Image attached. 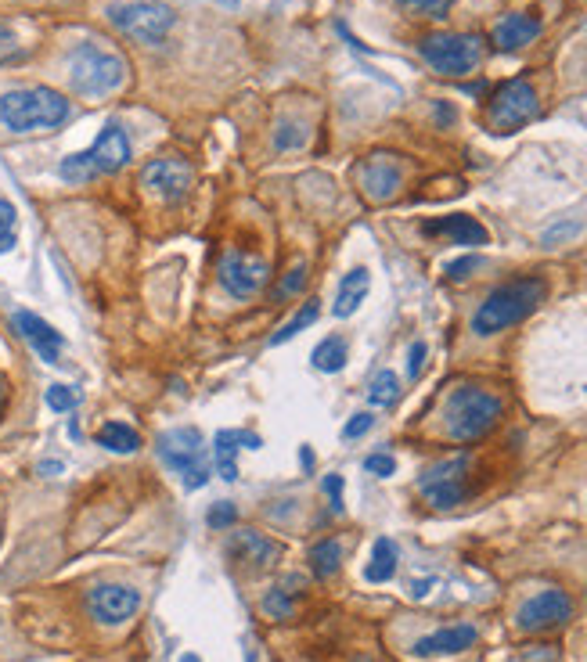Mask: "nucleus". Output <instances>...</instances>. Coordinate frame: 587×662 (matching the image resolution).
<instances>
[{
    "label": "nucleus",
    "instance_id": "nucleus-30",
    "mask_svg": "<svg viewBox=\"0 0 587 662\" xmlns=\"http://www.w3.org/2000/svg\"><path fill=\"white\" fill-rule=\"evenodd\" d=\"M317 317H321V306H317L314 299H310V303H307V306H299V314L292 317V321L285 324V328H281L278 335H274V339H271V346H281V342L296 339L299 331H303V328H310V324H314Z\"/></svg>",
    "mask_w": 587,
    "mask_h": 662
},
{
    "label": "nucleus",
    "instance_id": "nucleus-32",
    "mask_svg": "<svg viewBox=\"0 0 587 662\" xmlns=\"http://www.w3.org/2000/svg\"><path fill=\"white\" fill-rule=\"evenodd\" d=\"M397 4L411 18H447L454 8V0H397Z\"/></svg>",
    "mask_w": 587,
    "mask_h": 662
},
{
    "label": "nucleus",
    "instance_id": "nucleus-22",
    "mask_svg": "<svg viewBox=\"0 0 587 662\" xmlns=\"http://www.w3.org/2000/svg\"><path fill=\"white\" fill-rule=\"evenodd\" d=\"M368 285H371V274L364 267L350 270L343 281H339V292H335V306H332V314L335 317H353L357 314V306L364 303V296H368Z\"/></svg>",
    "mask_w": 587,
    "mask_h": 662
},
{
    "label": "nucleus",
    "instance_id": "nucleus-3",
    "mask_svg": "<svg viewBox=\"0 0 587 662\" xmlns=\"http://www.w3.org/2000/svg\"><path fill=\"white\" fill-rule=\"evenodd\" d=\"M501 414H505L501 396H494L490 389H479V385H461L447 396L443 432L454 443H476L501 421Z\"/></svg>",
    "mask_w": 587,
    "mask_h": 662
},
{
    "label": "nucleus",
    "instance_id": "nucleus-4",
    "mask_svg": "<svg viewBox=\"0 0 587 662\" xmlns=\"http://www.w3.org/2000/svg\"><path fill=\"white\" fill-rule=\"evenodd\" d=\"M69 83L80 98H109L127 83V62L123 54L87 40L69 54Z\"/></svg>",
    "mask_w": 587,
    "mask_h": 662
},
{
    "label": "nucleus",
    "instance_id": "nucleus-13",
    "mask_svg": "<svg viewBox=\"0 0 587 662\" xmlns=\"http://www.w3.org/2000/svg\"><path fill=\"white\" fill-rule=\"evenodd\" d=\"M267 278H271V267H267L260 256L231 249V252H224V260H220V285L235 299L256 296V292L267 285Z\"/></svg>",
    "mask_w": 587,
    "mask_h": 662
},
{
    "label": "nucleus",
    "instance_id": "nucleus-45",
    "mask_svg": "<svg viewBox=\"0 0 587 662\" xmlns=\"http://www.w3.org/2000/svg\"><path fill=\"white\" fill-rule=\"evenodd\" d=\"M40 472H44V475H47V472L55 475V472H62V465H58V461H44V465H40Z\"/></svg>",
    "mask_w": 587,
    "mask_h": 662
},
{
    "label": "nucleus",
    "instance_id": "nucleus-41",
    "mask_svg": "<svg viewBox=\"0 0 587 662\" xmlns=\"http://www.w3.org/2000/svg\"><path fill=\"white\" fill-rule=\"evenodd\" d=\"M325 493L332 497V508L343 511V475H328V479H325Z\"/></svg>",
    "mask_w": 587,
    "mask_h": 662
},
{
    "label": "nucleus",
    "instance_id": "nucleus-37",
    "mask_svg": "<svg viewBox=\"0 0 587 662\" xmlns=\"http://www.w3.org/2000/svg\"><path fill=\"white\" fill-rule=\"evenodd\" d=\"M479 267H483V260H479V256H461V260L447 263V278H451V281H465V278H472V270H479Z\"/></svg>",
    "mask_w": 587,
    "mask_h": 662
},
{
    "label": "nucleus",
    "instance_id": "nucleus-46",
    "mask_svg": "<svg viewBox=\"0 0 587 662\" xmlns=\"http://www.w3.org/2000/svg\"><path fill=\"white\" fill-rule=\"evenodd\" d=\"M181 662H199V655H181Z\"/></svg>",
    "mask_w": 587,
    "mask_h": 662
},
{
    "label": "nucleus",
    "instance_id": "nucleus-19",
    "mask_svg": "<svg viewBox=\"0 0 587 662\" xmlns=\"http://www.w3.org/2000/svg\"><path fill=\"white\" fill-rule=\"evenodd\" d=\"M227 551H231V558H235V562L253 565V569H271V565L281 558V547L274 544V540L263 537V533H256V529L235 533V537H231V544H227Z\"/></svg>",
    "mask_w": 587,
    "mask_h": 662
},
{
    "label": "nucleus",
    "instance_id": "nucleus-16",
    "mask_svg": "<svg viewBox=\"0 0 587 662\" xmlns=\"http://www.w3.org/2000/svg\"><path fill=\"white\" fill-rule=\"evenodd\" d=\"M87 155H91L98 177H105V173H119L130 162V137H127V130H123L119 123H109L98 134V141L87 148Z\"/></svg>",
    "mask_w": 587,
    "mask_h": 662
},
{
    "label": "nucleus",
    "instance_id": "nucleus-1",
    "mask_svg": "<svg viewBox=\"0 0 587 662\" xmlns=\"http://www.w3.org/2000/svg\"><path fill=\"white\" fill-rule=\"evenodd\" d=\"M548 296V285L541 278H515V281H505V285H497L479 310L472 314V331L476 335H497V331L512 328V324L526 321V317L537 310Z\"/></svg>",
    "mask_w": 587,
    "mask_h": 662
},
{
    "label": "nucleus",
    "instance_id": "nucleus-42",
    "mask_svg": "<svg viewBox=\"0 0 587 662\" xmlns=\"http://www.w3.org/2000/svg\"><path fill=\"white\" fill-rule=\"evenodd\" d=\"M573 234H580V224L551 227V231H544V245H555V242H562V238H573Z\"/></svg>",
    "mask_w": 587,
    "mask_h": 662
},
{
    "label": "nucleus",
    "instance_id": "nucleus-8",
    "mask_svg": "<svg viewBox=\"0 0 587 662\" xmlns=\"http://www.w3.org/2000/svg\"><path fill=\"white\" fill-rule=\"evenodd\" d=\"M469 454H454L447 461H436L433 468H425L418 475V490L433 508H454V504L469 501Z\"/></svg>",
    "mask_w": 587,
    "mask_h": 662
},
{
    "label": "nucleus",
    "instance_id": "nucleus-10",
    "mask_svg": "<svg viewBox=\"0 0 587 662\" xmlns=\"http://www.w3.org/2000/svg\"><path fill=\"white\" fill-rule=\"evenodd\" d=\"M141 188L155 198V202H163V206H177L184 198L191 195L195 188V170H191V162L177 159V155H163V159H152L141 170Z\"/></svg>",
    "mask_w": 587,
    "mask_h": 662
},
{
    "label": "nucleus",
    "instance_id": "nucleus-18",
    "mask_svg": "<svg viewBox=\"0 0 587 662\" xmlns=\"http://www.w3.org/2000/svg\"><path fill=\"white\" fill-rule=\"evenodd\" d=\"M422 234H429V238H451L454 245H487L490 242L487 227L479 224L476 216H465V213L436 216V220L422 224Z\"/></svg>",
    "mask_w": 587,
    "mask_h": 662
},
{
    "label": "nucleus",
    "instance_id": "nucleus-20",
    "mask_svg": "<svg viewBox=\"0 0 587 662\" xmlns=\"http://www.w3.org/2000/svg\"><path fill=\"white\" fill-rule=\"evenodd\" d=\"M15 328L22 331V339L29 342V346L37 349L40 357L47 360V364H58V357H62V335H58L51 324L44 321V317H37V314H29V310H19L15 314Z\"/></svg>",
    "mask_w": 587,
    "mask_h": 662
},
{
    "label": "nucleus",
    "instance_id": "nucleus-11",
    "mask_svg": "<svg viewBox=\"0 0 587 662\" xmlns=\"http://www.w3.org/2000/svg\"><path fill=\"white\" fill-rule=\"evenodd\" d=\"M569 619H573V601H569L566 591L559 587H548V591L533 594L519 605L515 612V627L523 630V634H548V630H559L566 627Z\"/></svg>",
    "mask_w": 587,
    "mask_h": 662
},
{
    "label": "nucleus",
    "instance_id": "nucleus-35",
    "mask_svg": "<svg viewBox=\"0 0 587 662\" xmlns=\"http://www.w3.org/2000/svg\"><path fill=\"white\" fill-rule=\"evenodd\" d=\"M206 522H209V529H231L238 522L235 504H227V501L213 504V508H209V515H206Z\"/></svg>",
    "mask_w": 587,
    "mask_h": 662
},
{
    "label": "nucleus",
    "instance_id": "nucleus-28",
    "mask_svg": "<svg viewBox=\"0 0 587 662\" xmlns=\"http://www.w3.org/2000/svg\"><path fill=\"white\" fill-rule=\"evenodd\" d=\"M400 396V378L393 371H379V375L371 378V389H368V400L375 407H393Z\"/></svg>",
    "mask_w": 587,
    "mask_h": 662
},
{
    "label": "nucleus",
    "instance_id": "nucleus-15",
    "mask_svg": "<svg viewBox=\"0 0 587 662\" xmlns=\"http://www.w3.org/2000/svg\"><path fill=\"white\" fill-rule=\"evenodd\" d=\"M476 641H479V630L472 627V623H454V627H443V630H433V634L418 637L415 648H411V655H418V659L461 655V652H469Z\"/></svg>",
    "mask_w": 587,
    "mask_h": 662
},
{
    "label": "nucleus",
    "instance_id": "nucleus-34",
    "mask_svg": "<svg viewBox=\"0 0 587 662\" xmlns=\"http://www.w3.org/2000/svg\"><path fill=\"white\" fill-rule=\"evenodd\" d=\"M303 141H307V130H303L299 123H289V119H285V123L278 126V134H274V144H278V152L299 148Z\"/></svg>",
    "mask_w": 587,
    "mask_h": 662
},
{
    "label": "nucleus",
    "instance_id": "nucleus-5",
    "mask_svg": "<svg viewBox=\"0 0 587 662\" xmlns=\"http://www.w3.org/2000/svg\"><path fill=\"white\" fill-rule=\"evenodd\" d=\"M159 457L170 472L184 479V490L195 493L209 483V461L206 443H202L199 429H170L159 436Z\"/></svg>",
    "mask_w": 587,
    "mask_h": 662
},
{
    "label": "nucleus",
    "instance_id": "nucleus-12",
    "mask_svg": "<svg viewBox=\"0 0 587 662\" xmlns=\"http://www.w3.org/2000/svg\"><path fill=\"white\" fill-rule=\"evenodd\" d=\"M141 609V591L130 583H98L87 594V612L101 627H123Z\"/></svg>",
    "mask_w": 587,
    "mask_h": 662
},
{
    "label": "nucleus",
    "instance_id": "nucleus-23",
    "mask_svg": "<svg viewBox=\"0 0 587 662\" xmlns=\"http://www.w3.org/2000/svg\"><path fill=\"white\" fill-rule=\"evenodd\" d=\"M397 562H400L397 544H393L389 537H379L375 540V547H371V562H368V569H364V580L389 583L393 576H397Z\"/></svg>",
    "mask_w": 587,
    "mask_h": 662
},
{
    "label": "nucleus",
    "instance_id": "nucleus-43",
    "mask_svg": "<svg viewBox=\"0 0 587 662\" xmlns=\"http://www.w3.org/2000/svg\"><path fill=\"white\" fill-rule=\"evenodd\" d=\"M523 662H559V652H555L551 645H537V648H530V652H526Z\"/></svg>",
    "mask_w": 587,
    "mask_h": 662
},
{
    "label": "nucleus",
    "instance_id": "nucleus-36",
    "mask_svg": "<svg viewBox=\"0 0 587 662\" xmlns=\"http://www.w3.org/2000/svg\"><path fill=\"white\" fill-rule=\"evenodd\" d=\"M364 472L379 475V479H389V475L397 472V461H393V454H368L364 457Z\"/></svg>",
    "mask_w": 587,
    "mask_h": 662
},
{
    "label": "nucleus",
    "instance_id": "nucleus-24",
    "mask_svg": "<svg viewBox=\"0 0 587 662\" xmlns=\"http://www.w3.org/2000/svg\"><path fill=\"white\" fill-rule=\"evenodd\" d=\"M346 353H350L346 339H339V335H328V339H321L314 346V353H310V364H314L321 375H335V371H343Z\"/></svg>",
    "mask_w": 587,
    "mask_h": 662
},
{
    "label": "nucleus",
    "instance_id": "nucleus-38",
    "mask_svg": "<svg viewBox=\"0 0 587 662\" xmlns=\"http://www.w3.org/2000/svg\"><path fill=\"white\" fill-rule=\"evenodd\" d=\"M19 58V36L11 33L4 22H0V65L4 62H15Z\"/></svg>",
    "mask_w": 587,
    "mask_h": 662
},
{
    "label": "nucleus",
    "instance_id": "nucleus-14",
    "mask_svg": "<svg viewBox=\"0 0 587 662\" xmlns=\"http://www.w3.org/2000/svg\"><path fill=\"white\" fill-rule=\"evenodd\" d=\"M357 184L371 202H389L404 184V170L393 155H371L357 166Z\"/></svg>",
    "mask_w": 587,
    "mask_h": 662
},
{
    "label": "nucleus",
    "instance_id": "nucleus-40",
    "mask_svg": "<svg viewBox=\"0 0 587 662\" xmlns=\"http://www.w3.org/2000/svg\"><path fill=\"white\" fill-rule=\"evenodd\" d=\"M422 364H425V342H411V353H407V375L418 378Z\"/></svg>",
    "mask_w": 587,
    "mask_h": 662
},
{
    "label": "nucleus",
    "instance_id": "nucleus-39",
    "mask_svg": "<svg viewBox=\"0 0 587 662\" xmlns=\"http://www.w3.org/2000/svg\"><path fill=\"white\" fill-rule=\"evenodd\" d=\"M371 425H375V418L371 414H353L350 421H346V429H343V439H361L364 432H371Z\"/></svg>",
    "mask_w": 587,
    "mask_h": 662
},
{
    "label": "nucleus",
    "instance_id": "nucleus-25",
    "mask_svg": "<svg viewBox=\"0 0 587 662\" xmlns=\"http://www.w3.org/2000/svg\"><path fill=\"white\" fill-rule=\"evenodd\" d=\"M339 565H343V544L339 540H317L314 547H310V573L317 576V580H328V576L339 573Z\"/></svg>",
    "mask_w": 587,
    "mask_h": 662
},
{
    "label": "nucleus",
    "instance_id": "nucleus-26",
    "mask_svg": "<svg viewBox=\"0 0 587 662\" xmlns=\"http://www.w3.org/2000/svg\"><path fill=\"white\" fill-rule=\"evenodd\" d=\"M98 447L112 450V454H134L141 447V436L130 425H123V421H109V425L98 429Z\"/></svg>",
    "mask_w": 587,
    "mask_h": 662
},
{
    "label": "nucleus",
    "instance_id": "nucleus-29",
    "mask_svg": "<svg viewBox=\"0 0 587 662\" xmlns=\"http://www.w3.org/2000/svg\"><path fill=\"white\" fill-rule=\"evenodd\" d=\"M58 173H62V180H69V184H91V180L98 177V170H94V162L87 152H76V155H69V159H62Z\"/></svg>",
    "mask_w": 587,
    "mask_h": 662
},
{
    "label": "nucleus",
    "instance_id": "nucleus-17",
    "mask_svg": "<svg viewBox=\"0 0 587 662\" xmlns=\"http://www.w3.org/2000/svg\"><path fill=\"white\" fill-rule=\"evenodd\" d=\"M260 450L263 439L256 432H245V429H224L217 432L213 439V461H217V472L224 483H238V450Z\"/></svg>",
    "mask_w": 587,
    "mask_h": 662
},
{
    "label": "nucleus",
    "instance_id": "nucleus-31",
    "mask_svg": "<svg viewBox=\"0 0 587 662\" xmlns=\"http://www.w3.org/2000/svg\"><path fill=\"white\" fill-rule=\"evenodd\" d=\"M15 242H19V213L8 198H0V256L15 249Z\"/></svg>",
    "mask_w": 587,
    "mask_h": 662
},
{
    "label": "nucleus",
    "instance_id": "nucleus-9",
    "mask_svg": "<svg viewBox=\"0 0 587 662\" xmlns=\"http://www.w3.org/2000/svg\"><path fill=\"white\" fill-rule=\"evenodd\" d=\"M109 22L137 44H163L166 33L173 29V11L155 0H134V4L109 8Z\"/></svg>",
    "mask_w": 587,
    "mask_h": 662
},
{
    "label": "nucleus",
    "instance_id": "nucleus-27",
    "mask_svg": "<svg viewBox=\"0 0 587 662\" xmlns=\"http://www.w3.org/2000/svg\"><path fill=\"white\" fill-rule=\"evenodd\" d=\"M260 609L267 619H292L296 616V598H292V591H285V587H271V591L263 594Z\"/></svg>",
    "mask_w": 587,
    "mask_h": 662
},
{
    "label": "nucleus",
    "instance_id": "nucleus-21",
    "mask_svg": "<svg viewBox=\"0 0 587 662\" xmlns=\"http://www.w3.org/2000/svg\"><path fill=\"white\" fill-rule=\"evenodd\" d=\"M537 36H541V18L523 15V11H512V15H505L501 22H497L494 33H490V40H494L497 51H519V47L533 44Z\"/></svg>",
    "mask_w": 587,
    "mask_h": 662
},
{
    "label": "nucleus",
    "instance_id": "nucleus-6",
    "mask_svg": "<svg viewBox=\"0 0 587 662\" xmlns=\"http://www.w3.org/2000/svg\"><path fill=\"white\" fill-rule=\"evenodd\" d=\"M422 58L433 65V72L440 76H469L479 62H483V36L476 33H433L425 36L422 44H418Z\"/></svg>",
    "mask_w": 587,
    "mask_h": 662
},
{
    "label": "nucleus",
    "instance_id": "nucleus-44",
    "mask_svg": "<svg viewBox=\"0 0 587 662\" xmlns=\"http://www.w3.org/2000/svg\"><path fill=\"white\" fill-rule=\"evenodd\" d=\"M303 281H307V267H296L289 278H285V285H281V296H292V292H299V285H303Z\"/></svg>",
    "mask_w": 587,
    "mask_h": 662
},
{
    "label": "nucleus",
    "instance_id": "nucleus-2",
    "mask_svg": "<svg viewBox=\"0 0 587 662\" xmlns=\"http://www.w3.org/2000/svg\"><path fill=\"white\" fill-rule=\"evenodd\" d=\"M69 119V101L51 87H19L0 98V123L11 134H40Z\"/></svg>",
    "mask_w": 587,
    "mask_h": 662
},
{
    "label": "nucleus",
    "instance_id": "nucleus-7",
    "mask_svg": "<svg viewBox=\"0 0 587 662\" xmlns=\"http://www.w3.org/2000/svg\"><path fill=\"white\" fill-rule=\"evenodd\" d=\"M537 108H541V101H537L533 83L523 80V76H515V80H505L490 94L487 126L494 134H515L519 126H526L537 116Z\"/></svg>",
    "mask_w": 587,
    "mask_h": 662
},
{
    "label": "nucleus",
    "instance_id": "nucleus-33",
    "mask_svg": "<svg viewBox=\"0 0 587 662\" xmlns=\"http://www.w3.org/2000/svg\"><path fill=\"white\" fill-rule=\"evenodd\" d=\"M76 400H80V396H76V389L73 385H51V389H47V407H51V411H58V414H69L76 407Z\"/></svg>",
    "mask_w": 587,
    "mask_h": 662
}]
</instances>
